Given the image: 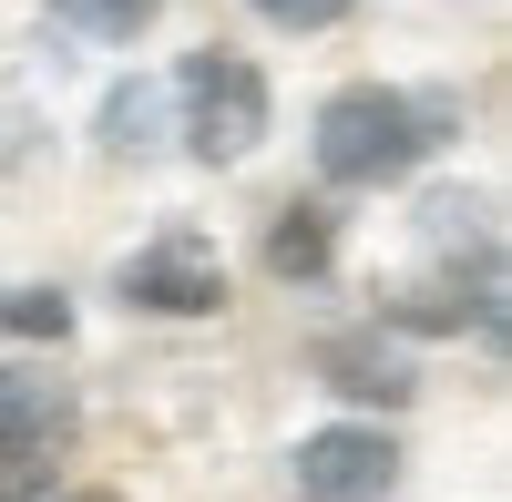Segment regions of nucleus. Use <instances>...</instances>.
<instances>
[{
	"label": "nucleus",
	"mask_w": 512,
	"mask_h": 502,
	"mask_svg": "<svg viewBox=\"0 0 512 502\" xmlns=\"http://www.w3.org/2000/svg\"><path fill=\"white\" fill-rule=\"evenodd\" d=\"M41 502H52V492H41ZM72 502H113V492H72Z\"/></svg>",
	"instance_id": "obj_13"
},
{
	"label": "nucleus",
	"mask_w": 512,
	"mask_h": 502,
	"mask_svg": "<svg viewBox=\"0 0 512 502\" xmlns=\"http://www.w3.org/2000/svg\"><path fill=\"white\" fill-rule=\"evenodd\" d=\"M175 123L195 164H246L267 144V72L246 52H185L175 62Z\"/></svg>",
	"instance_id": "obj_2"
},
{
	"label": "nucleus",
	"mask_w": 512,
	"mask_h": 502,
	"mask_svg": "<svg viewBox=\"0 0 512 502\" xmlns=\"http://www.w3.org/2000/svg\"><path fill=\"white\" fill-rule=\"evenodd\" d=\"M287 482H297V502H390L400 441L379 421H328V431H308L287 451Z\"/></svg>",
	"instance_id": "obj_3"
},
{
	"label": "nucleus",
	"mask_w": 512,
	"mask_h": 502,
	"mask_svg": "<svg viewBox=\"0 0 512 502\" xmlns=\"http://www.w3.org/2000/svg\"><path fill=\"white\" fill-rule=\"evenodd\" d=\"M277 31H328V21H349V0H256Z\"/></svg>",
	"instance_id": "obj_12"
},
{
	"label": "nucleus",
	"mask_w": 512,
	"mask_h": 502,
	"mask_svg": "<svg viewBox=\"0 0 512 502\" xmlns=\"http://www.w3.org/2000/svg\"><path fill=\"white\" fill-rule=\"evenodd\" d=\"M318 380L338 400H379V410H400L420 380H410V349L400 339H379V328H338V339H318Z\"/></svg>",
	"instance_id": "obj_5"
},
{
	"label": "nucleus",
	"mask_w": 512,
	"mask_h": 502,
	"mask_svg": "<svg viewBox=\"0 0 512 502\" xmlns=\"http://www.w3.org/2000/svg\"><path fill=\"white\" fill-rule=\"evenodd\" d=\"M144 123H154V93L134 82V93H113V103H103V144H123V154H134V144H144Z\"/></svg>",
	"instance_id": "obj_11"
},
{
	"label": "nucleus",
	"mask_w": 512,
	"mask_h": 502,
	"mask_svg": "<svg viewBox=\"0 0 512 502\" xmlns=\"http://www.w3.org/2000/svg\"><path fill=\"white\" fill-rule=\"evenodd\" d=\"M52 492V462H41V451H11L0 441V502H41Z\"/></svg>",
	"instance_id": "obj_10"
},
{
	"label": "nucleus",
	"mask_w": 512,
	"mask_h": 502,
	"mask_svg": "<svg viewBox=\"0 0 512 502\" xmlns=\"http://www.w3.org/2000/svg\"><path fill=\"white\" fill-rule=\"evenodd\" d=\"M338 236H328V205H287V216L267 226V267L277 277H328Z\"/></svg>",
	"instance_id": "obj_7"
},
{
	"label": "nucleus",
	"mask_w": 512,
	"mask_h": 502,
	"mask_svg": "<svg viewBox=\"0 0 512 502\" xmlns=\"http://www.w3.org/2000/svg\"><path fill=\"white\" fill-rule=\"evenodd\" d=\"M431 144H441V113L390 93V82H349V93L318 103V175L328 185H400Z\"/></svg>",
	"instance_id": "obj_1"
},
{
	"label": "nucleus",
	"mask_w": 512,
	"mask_h": 502,
	"mask_svg": "<svg viewBox=\"0 0 512 502\" xmlns=\"http://www.w3.org/2000/svg\"><path fill=\"white\" fill-rule=\"evenodd\" d=\"M123 308H144V318H216V308H226V257H216V236L164 226L144 257H123Z\"/></svg>",
	"instance_id": "obj_4"
},
{
	"label": "nucleus",
	"mask_w": 512,
	"mask_h": 502,
	"mask_svg": "<svg viewBox=\"0 0 512 502\" xmlns=\"http://www.w3.org/2000/svg\"><path fill=\"white\" fill-rule=\"evenodd\" d=\"M62 21H82V31H103V41H134L144 21H154V0H52Z\"/></svg>",
	"instance_id": "obj_9"
},
{
	"label": "nucleus",
	"mask_w": 512,
	"mask_h": 502,
	"mask_svg": "<svg viewBox=\"0 0 512 502\" xmlns=\"http://www.w3.org/2000/svg\"><path fill=\"white\" fill-rule=\"evenodd\" d=\"M0 441H11V451H41V462H62V441H72V400H62V380H41V369H0Z\"/></svg>",
	"instance_id": "obj_6"
},
{
	"label": "nucleus",
	"mask_w": 512,
	"mask_h": 502,
	"mask_svg": "<svg viewBox=\"0 0 512 502\" xmlns=\"http://www.w3.org/2000/svg\"><path fill=\"white\" fill-rule=\"evenodd\" d=\"M0 328H21V339H62L72 308H62V287H11V298H0Z\"/></svg>",
	"instance_id": "obj_8"
}]
</instances>
